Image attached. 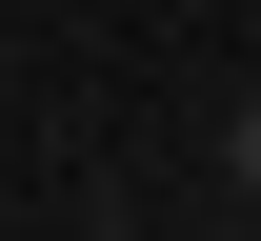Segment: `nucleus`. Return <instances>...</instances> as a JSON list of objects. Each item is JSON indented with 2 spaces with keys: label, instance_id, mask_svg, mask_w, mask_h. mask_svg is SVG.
Here are the masks:
<instances>
[{
  "label": "nucleus",
  "instance_id": "obj_1",
  "mask_svg": "<svg viewBox=\"0 0 261 241\" xmlns=\"http://www.w3.org/2000/svg\"><path fill=\"white\" fill-rule=\"evenodd\" d=\"M221 201H261V81L221 101Z\"/></svg>",
  "mask_w": 261,
  "mask_h": 241
}]
</instances>
